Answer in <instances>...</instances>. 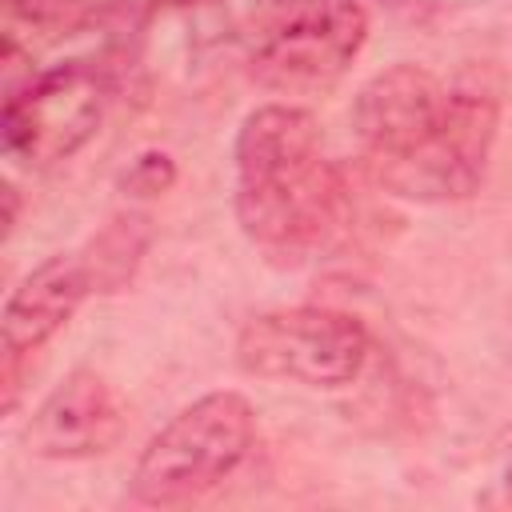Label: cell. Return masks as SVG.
<instances>
[{
  "instance_id": "6da1fadb",
  "label": "cell",
  "mask_w": 512,
  "mask_h": 512,
  "mask_svg": "<svg viewBox=\"0 0 512 512\" xmlns=\"http://www.w3.org/2000/svg\"><path fill=\"white\" fill-rule=\"evenodd\" d=\"M352 128L384 188L412 200H460L484 176L496 100L480 88H444L420 64H396L360 88Z\"/></svg>"
},
{
  "instance_id": "7a4b0ae2",
  "label": "cell",
  "mask_w": 512,
  "mask_h": 512,
  "mask_svg": "<svg viewBox=\"0 0 512 512\" xmlns=\"http://www.w3.org/2000/svg\"><path fill=\"white\" fill-rule=\"evenodd\" d=\"M352 200L340 168L320 152L312 112L264 104L236 136V216L244 236L276 264H304L348 224Z\"/></svg>"
},
{
  "instance_id": "3957f363",
  "label": "cell",
  "mask_w": 512,
  "mask_h": 512,
  "mask_svg": "<svg viewBox=\"0 0 512 512\" xmlns=\"http://www.w3.org/2000/svg\"><path fill=\"white\" fill-rule=\"evenodd\" d=\"M252 436V404L240 392H208L148 440L132 472V496L152 508L192 504L240 468Z\"/></svg>"
},
{
  "instance_id": "277c9868",
  "label": "cell",
  "mask_w": 512,
  "mask_h": 512,
  "mask_svg": "<svg viewBox=\"0 0 512 512\" xmlns=\"http://www.w3.org/2000/svg\"><path fill=\"white\" fill-rule=\"evenodd\" d=\"M112 100V80L92 60H68L40 76H28L4 100V152L28 168H48L80 152Z\"/></svg>"
},
{
  "instance_id": "5b68a950",
  "label": "cell",
  "mask_w": 512,
  "mask_h": 512,
  "mask_svg": "<svg viewBox=\"0 0 512 512\" xmlns=\"http://www.w3.org/2000/svg\"><path fill=\"white\" fill-rule=\"evenodd\" d=\"M236 360L244 372L264 380L340 388L360 376L368 360V332L356 316L336 308H280L244 324Z\"/></svg>"
},
{
  "instance_id": "8992f818",
  "label": "cell",
  "mask_w": 512,
  "mask_h": 512,
  "mask_svg": "<svg viewBox=\"0 0 512 512\" xmlns=\"http://www.w3.org/2000/svg\"><path fill=\"white\" fill-rule=\"evenodd\" d=\"M364 36L360 0H300L252 52V80L288 96L328 92L364 48Z\"/></svg>"
},
{
  "instance_id": "52a82bcc",
  "label": "cell",
  "mask_w": 512,
  "mask_h": 512,
  "mask_svg": "<svg viewBox=\"0 0 512 512\" xmlns=\"http://www.w3.org/2000/svg\"><path fill=\"white\" fill-rule=\"evenodd\" d=\"M124 436V408L108 380L96 372L64 376L32 412L20 440L32 456L44 460H88L104 456Z\"/></svg>"
},
{
  "instance_id": "ba28073f",
  "label": "cell",
  "mask_w": 512,
  "mask_h": 512,
  "mask_svg": "<svg viewBox=\"0 0 512 512\" xmlns=\"http://www.w3.org/2000/svg\"><path fill=\"white\" fill-rule=\"evenodd\" d=\"M92 288H96V280H92L88 256L60 252V256H48L44 264H36L4 304L0 340H4L8 356L36 352L48 336H56Z\"/></svg>"
},
{
  "instance_id": "9c48e42d",
  "label": "cell",
  "mask_w": 512,
  "mask_h": 512,
  "mask_svg": "<svg viewBox=\"0 0 512 512\" xmlns=\"http://www.w3.org/2000/svg\"><path fill=\"white\" fill-rule=\"evenodd\" d=\"M144 252V232L132 236V224H112L100 240H92V256H88V268H92V280L100 292L124 284L136 268V256Z\"/></svg>"
},
{
  "instance_id": "30bf717a",
  "label": "cell",
  "mask_w": 512,
  "mask_h": 512,
  "mask_svg": "<svg viewBox=\"0 0 512 512\" xmlns=\"http://www.w3.org/2000/svg\"><path fill=\"white\" fill-rule=\"evenodd\" d=\"M100 0H4L8 16L44 28V32H60V28H76L92 16Z\"/></svg>"
},
{
  "instance_id": "8fae6325",
  "label": "cell",
  "mask_w": 512,
  "mask_h": 512,
  "mask_svg": "<svg viewBox=\"0 0 512 512\" xmlns=\"http://www.w3.org/2000/svg\"><path fill=\"white\" fill-rule=\"evenodd\" d=\"M172 180H176V168H172V160L160 156V152H144V156L128 168V176H124V184H128L132 192H144V196L164 192Z\"/></svg>"
},
{
  "instance_id": "7c38bea8",
  "label": "cell",
  "mask_w": 512,
  "mask_h": 512,
  "mask_svg": "<svg viewBox=\"0 0 512 512\" xmlns=\"http://www.w3.org/2000/svg\"><path fill=\"white\" fill-rule=\"evenodd\" d=\"M12 228H16V188L4 184V232H12Z\"/></svg>"
},
{
  "instance_id": "4fadbf2b",
  "label": "cell",
  "mask_w": 512,
  "mask_h": 512,
  "mask_svg": "<svg viewBox=\"0 0 512 512\" xmlns=\"http://www.w3.org/2000/svg\"><path fill=\"white\" fill-rule=\"evenodd\" d=\"M168 4H192V0H168Z\"/></svg>"
}]
</instances>
